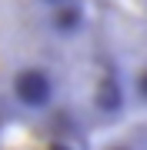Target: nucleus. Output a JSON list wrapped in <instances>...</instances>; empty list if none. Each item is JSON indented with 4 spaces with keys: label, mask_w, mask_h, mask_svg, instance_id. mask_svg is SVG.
I'll return each mask as SVG.
<instances>
[{
    "label": "nucleus",
    "mask_w": 147,
    "mask_h": 150,
    "mask_svg": "<svg viewBox=\"0 0 147 150\" xmlns=\"http://www.w3.org/2000/svg\"><path fill=\"white\" fill-rule=\"evenodd\" d=\"M84 0H0V130L84 120Z\"/></svg>",
    "instance_id": "nucleus-1"
},
{
    "label": "nucleus",
    "mask_w": 147,
    "mask_h": 150,
    "mask_svg": "<svg viewBox=\"0 0 147 150\" xmlns=\"http://www.w3.org/2000/svg\"><path fill=\"white\" fill-rule=\"evenodd\" d=\"M0 134H4V130H0ZM0 150H4V140H0Z\"/></svg>",
    "instance_id": "nucleus-2"
}]
</instances>
